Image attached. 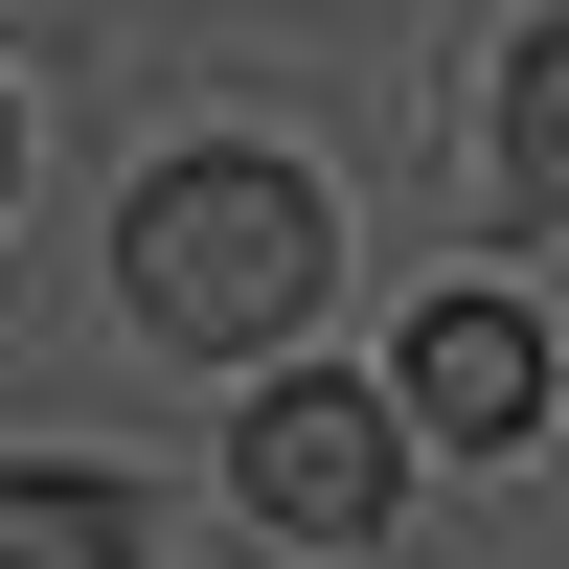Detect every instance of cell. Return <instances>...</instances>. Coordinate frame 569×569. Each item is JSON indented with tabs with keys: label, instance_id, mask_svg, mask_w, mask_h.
Here are the masks:
<instances>
[{
	"label": "cell",
	"instance_id": "6da1fadb",
	"mask_svg": "<svg viewBox=\"0 0 569 569\" xmlns=\"http://www.w3.org/2000/svg\"><path fill=\"white\" fill-rule=\"evenodd\" d=\"M319 273H342V228H319V182L297 160H160L114 206V297L160 319V342H297L319 319Z\"/></svg>",
	"mask_w": 569,
	"mask_h": 569
},
{
	"label": "cell",
	"instance_id": "8992f818",
	"mask_svg": "<svg viewBox=\"0 0 569 569\" xmlns=\"http://www.w3.org/2000/svg\"><path fill=\"white\" fill-rule=\"evenodd\" d=\"M0 182H23V114H0Z\"/></svg>",
	"mask_w": 569,
	"mask_h": 569
},
{
	"label": "cell",
	"instance_id": "5b68a950",
	"mask_svg": "<svg viewBox=\"0 0 569 569\" xmlns=\"http://www.w3.org/2000/svg\"><path fill=\"white\" fill-rule=\"evenodd\" d=\"M479 182L525 228H569V23H525V69H501V137H479Z\"/></svg>",
	"mask_w": 569,
	"mask_h": 569
},
{
	"label": "cell",
	"instance_id": "277c9868",
	"mask_svg": "<svg viewBox=\"0 0 569 569\" xmlns=\"http://www.w3.org/2000/svg\"><path fill=\"white\" fill-rule=\"evenodd\" d=\"M0 569H137V479L23 456V479H0Z\"/></svg>",
	"mask_w": 569,
	"mask_h": 569
},
{
	"label": "cell",
	"instance_id": "7a4b0ae2",
	"mask_svg": "<svg viewBox=\"0 0 569 569\" xmlns=\"http://www.w3.org/2000/svg\"><path fill=\"white\" fill-rule=\"evenodd\" d=\"M228 479H251L273 525H319V547H365V525L410 501V410H388V388H273Z\"/></svg>",
	"mask_w": 569,
	"mask_h": 569
},
{
	"label": "cell",
	"instance_id": "3957f363",
	"mask_svg": "<svg viewBox=\"0 0 569 569\" xmlns=\"http://www.w3.org/2000/svg\"><path fill=\"white\" fill-rule=\"evenodd\" d=\"M388 410H410V433H479V456H501V433L547 410V319H525V297H433V319H410V388H388Z\"/></svg>",
	"mask_w": 569,
	"mask_h": 569
}]
</instances>
